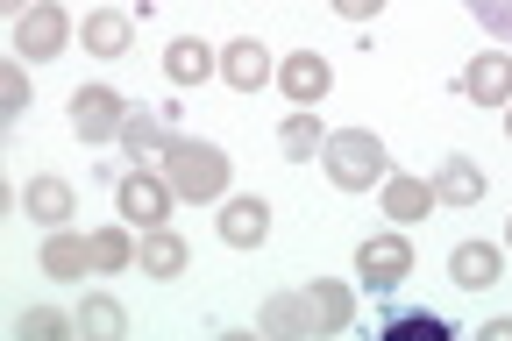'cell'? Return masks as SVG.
Wrapping results in <instances>:
<instances>
[{"instance_id": "1", "label": "cell", "mask_w": 512, "mask_h": 341, "mask_svg": "<svg viewBox=\"0 0 512 341\" xmlns=\"http://www.w3.org/2000/svg\"><path fill=\"white\" fill-rule=\"evenodd\" d=\"M228 150L221 143H178L164 150V178H171V192L178 199H192V207H214V199H228Z\"/></svg>"}, {"instance_id": "2", "label": "cell", "mask_w": 512, "mask_h": 341, "mask_svg": "<svg viewBox=\"0 0 512 341\" xmlns=\"http://www.w3.org/2000/svg\"><path fill=\"white\" fill-rule=\"evenodd\" d=\"M320 164H328V178L342 185V192H370V185H384V143L370 128H335L328 143H320Z\"/></svg>"}, {"instance_id": "3", "label": "cell", "mask_w": 512, "mask_h": 341, "mask_svg": "<svg viewBox=\"0 0 512 341\" xmlns=\"http://www.w3.org/2000/svg\"><path fill=\"white\" fill-rule=\"evenodd\" d=\"M171 178H164V164H136L121 185H114V207H121V221L128 228H164L171 221Z\"/></svg>"}, {"instance_id": "4", "label": "cell", "mask_w": 512, "mask_h": 341, "mask_svg": "<svg viewBox=\"0 0 512 341\" xmlns=\"http://www.w3.org/2000/svg\"><path fill=\"white\" fill-rule=\"evenodd\" d=\"M121 128H128V100L114 86H79L72 93V135L79 143H121Z\"/></svg>"}, {"instance_id": "5", "label": "cell", "mask_w": 512, "mask_h": 341, "mask_svg": "<svg viewBox=\"0 0 512 341\" xmlns=\"http://www.w3.org/2000/svg\"><path fill=\"white\" fill-rule=\"evenodd\" d=\"M356 278H363L370 292H399V285L413 278V242H406V235H370V242L356 249Z\"/></svg>"}, {"instance_id": "6", "label": "cell", "mask_w": 512, "mask_h": 341, "mask_svg": "<svg viewBox=\"0 0 512 341\" xmlns=\"http://www.w3.org/2000/svg\"><path fill=\"white\" fill-rule=\"evenodd\" d=\"M64 43H72V22H64L57 0H36L29 15H15V57H22V64H43V57H57Z\"/></svg>"}, {"instance_id": "7", "label": "cell", "mask_w": 512, "mask_h": 341, "mask_svg": "<svg viewBox=\"0 0 512 341\" xmlns=\"http://www.w3.org/2000/svg\"><path fill=\"white\" fill-rule=\"evenodd\" d=\"M221 79H228L235 93H264V86L278 79V64H271V50L256 43V36H235V43L221 50Z\"/></svg>"}, {"instance_id": "8", "label": "cell", "mask_w": 512, "mask_h": 341, "mask_svg": "<svg viewBox=\"0 0 512 341\" xmlns=\"http://www.w3.org/2000/svg\"><path fill=\"white\" fill-rule=\"evenodd\" d=\"M278 86H285V100L313 107V100H328V86H335V64L320 57V50H292V57L278 64Z\"/></svg>"}, {"instance_id": "9", "label": "cell", "mask_w": 512, "mask_h": 341, "mask_svg": "<svg viewBox=\"0 0 512 341\" xmlns=\"http://www.w3.org/2000/svg\"><path fill=\"white\" fill-rule=\"evenodd\" d=\"M377 199H384V221H392V228H413V221H427L434 207H441V199H434V185L427 178H384L377 185Z\"/></svg>"}, {"instance_id": "10", "label": "cell", "mask_w": 512, "mask_h": 341, "mask_svg": "<svg viewBox=\"0 0 512 341\" xmlns=\"http://www.w3.org/2000/svg\"><path fill=\"white\" fill-rule=\"evenodd\" d=\"M463 93H470L477 107H512V50H484V57H470Z\"/></svg>"}, {"instance_id": "11", "label": "cell", "mask_w": 512, "mask_h": 341, "mask_svg": "<svg viewBox=\"0 0 512 341\" xmlns=\"http://www.w3.org/2000/svg\"><path fill=\"white\" fill-rule=\"evenodd\" d=\"M498 270H505V249H498V242H456V256H448V285L491 292V285H498Z\"/></svg>"}, {"instance_id": "12", "label": "cell", "mask_w": 512, "mask_h": 341, "mask_svg": "<svg viewBox=\"0 0 512 341\" xmlns=\"http://www.w3.org/2000/svg\"><path fill=\"white\" fill-rule=\"evenodd\" d=\"M214 228H221V242H228V249H264V235H271V207L242 192V199H228V207H221V221H214Z\"/></svg>"}, {"instance_id": "13", "label": "cell", "mask_w": 512, "mask_h": 341, "mask_svg": "<svg viewBox=\"0 0 512 341\" xmlns=\"http://www.w3.org/2000/svg\"><path fill=\"white\" fill-rule=\"evenodd\" d=\"M178 143L171 135V121L164 114H143V107H128V128H121V150H128V164H164V150Z\"/></svg>"}, {"instance_id": "14", "label": "cell", "mask_w": 512, "mask_h": 341, "mask_svg": "<svg viewBox=\"0 0 512 341\" xmlns=\"http://www.w3.org/2000/svg\"><path fill=\"white\" fill-rule=\"evenodd\" d=\"M221 72V50H207L200 36H171V50H164V79L171 86H207Z\"/></svg>"}, {"instance_id": "15", "label": "cell", "mask_w": 512, "mask_h": 341, "mask_svg": "<svg viewBox=\"0 0 512 341\" xmlns=\"http://www.w3.org/2000/svg\"><path fill=\"white\" fill-rule=\"evenodd\" d=\"M22 207H29V221H36V228H64L79 199H72V185H64L57 171H43V178H29V185H22Z\"/></svg>"}, {"instance_id": "16", "label": "cell", "mask_w": 512, "mask_h": 341, "mask_svg": "<svg viewBox=\"0 0 512 341\" xmlns=\"http://www.w3.org/2000/svg\"><path fill=\"white\" fill-rule=\"evenodd\" d=\"M306 306H313V334H342L356 320V292L342 278H313L306 285Z\"/></svg>"}, {"instance_id": "17", "label": "cell", "mask_w": 512, "mask_h": 341, "mask_svg": "<svg viewBox=\"0 0 512 341\" xmlns=\"http://www.w3.org/2000/svg\"><path fill=\"white\" fill-rule=\"evenodd\" d=\"M43 270H50L57 285H79L86 270H93V242H79L72 228H50L43 235Z\"/></svg>"}, {"instance_id": "18", "label": "cell", "mask_w": 512, "mask_h": 341, "mask_svg": "<svg viewBox=\"0 0 512 341\" xmlns=\"http://www.w3.org/2000/svg\"><path fill=\"white\" fill-rule=\"evenodd\" d=\"M86 57H128V43H136V22H128L121 8H93L86 29H79Z\"/></svg>"}, {"instance_id": "19", "label": "cell", "mask_w": 512, "mask_h": 341, "mask_svg": "<svg viewBox=\"0 0 512 341\" xmlns=\"http://www.w3.org/2000/svg\"><path fill=\"white\" fill-rule=\"evenodd\" d=\"M150 278H178V270L192 263V249H185V235L164 221V228H143V256H136Z\"/></svg>"}, {"instance_id": "20", "label": "cell", "mask_w": 512, "mask_h": 341, "mask_svg": "<svg viewBox=\"0 0 512 341\" xmlns=\"http://www.w3.org/2000/svg\"><path fill=\"white\" fill-rule=\"evenodd\" d=\"M256 327L278 334V341L313 334V306H306V292H299V299H292V292H271V299H264V313H256Z\"/></svg>"}, {"instance_id": "21", "label": "cell", "mask_w": 512, "mask_h": 341, "mask_svg": "<svg viewBox=\"0 0 512 341\" xmlns=\"http://www.w3.org/2000/svg\"><path fill=\"white\" fill-rule=\"evenodd\" d=\"M79 334H86V341H121V334H128V313H121V299H107V292H86V299H79Z\"/></svg>"}, {"instance_id": "22", "label": "cell", "mask_w": 512, "mask_h": 341, "mask_svg": "<svg viewBox=\"0 0 512 341\" xmlns=\"http://www.w3.org/2000/svg\"><path fill=\"white\" fill-rule=\"evenodd\" d=\"M434 199H441V207H477V199H484V171H477L470 157L441 164V178H434Z\"/></svg>"}, {"instance_id": "23", "label": "cell", "mask_w": 512, "mask_h": 341, "mask_svg": "<svg viewBox=\"0 0 512 341\" xmlns=\"http://www.w3.org/2000/svg\"><path fill=\"white\" fill-rule=\"evenodd\" d=\"M136 256H143V242H128V228H100V235H93V270H100V278L128 270Z\"/></svg>"}, {"instance_id": "24", "label": "cell", "mask_w": 512, "mask_h": 341, "mask_svg": "<svg viewBox=\"0 0 512 341\" xmlns=\"http://www.w3.org/2000/svg\"><path fill=\"white\" fill-rule=\"evenodd\" d=\"M278 143H285V157H320V143H328V128H320V114H285Z\"/></svg>"}, {"instance_id": "25", "label": "cell", "mask_w": 512, "mask_h": 341, "mask_svg": "<svg viewBox=\"0 0 512 341\" xmlns=\"http://www.w3.org/2000/svg\"><path fill=\"white\" fill-rule=\"evenodd\" d=\"M384 334H392V341H406V334H434V341H456L441 313H384Z\"/></svg>"}, {"instance_id": "26", "label": "cell", "mask_w": 512, "mask_h": 341, "mask_svg": "<svg viewBox=\"0 0 512 341\" xmlns=\"http://www.w3.org/2000/svg\"><path fill=\"white\" fill-rule=\"evenodd\" d=\"M15 327H22V334H57V341H64V334H79V313H57V306H29V313H22Z\"/></svg>"}, {"instance_id": "27", "label": "cell", "mask_w": 512, "mask_h": 341, "mask_svg": "<svg viewBox=\"0 0 512 341\" xmlns=\"http://www.w3.org/2000/svg\"><path fill=\"white\" fill-rule=\"evenodd\" d=\"M463 8L477 15V29H491V36L512 50V0H463Z\"/></svg>"}, {"instance_id": "28", "label": "cell", "mask_w": 512, "mask_h": 341, "mask_svg": "<svg viewBox=\"0 0 512 341\" xmlns=\"http://www.w3.org/2000/svg\"><path fill=\"white\" fill-rule=\"evenodd\" d=\"M0 107H8V114H22V107H29V72H22V57L8 64V72H0Z\"/></svg>"}, {"instance_id": "29", "label": "cell", "mask_w": 512, "mask_h": 341, "mask_svg": "<svg viewBox=\"0 0 512 341\" xmlns=\"http://www.w3.org/2000/svg\"><path fill=\"white\" fill-rule=\"evenodd\" d=\"M328 8H335V15H349V22H370L384 0H328Z\"/></svg>"}, {"instance_id": "30", "label": "cell", "mask_w": 512, "mask_h": 341, "mask_svg": "<svg viewBox=\"0 0 512 341\" xmlns=\"http://www.w3.org/2000/svg\"><path fill=\"white\" fill-rule=\"evenodd\" d=\"M484 341H512V320L498 313V320H484Z\"/></svg>"}, {"instance_id": "31", "label": "cell", "mask_w": 512, "mask_h": 341, "mask_svg": "<svg viewBox=\"0 0 512 341\" xmlns=\"http://www.w3.org/2000/svg\"><path fill=\"white\" fill-rule=\"evenodd\" d=\"M0 8H8V15H29V8H36V0H0Z\"/></svg>"}, {"instance_id": "32", "label": "cell", "mask_w": 512, "mask_h": 341, "mask_svg": "<svg viewBox=\"0 0 512 341\" xmlns=\"http://www.w3.org/2000/svg\"><path fill=\"white\" fill-rule=\"evenodd\" d=\"M505 135H512V107H505Z\"/></svg>"}, {"instance_id": "33", "label": "cell", "mask_w": 512, "mask_h": 341, "mask_svg": "<svg viewBox=\"0 0 512 341\" xmlns=\"http://www.w3.org/2000/svg\"><path fill=\"white\" fill-rule=\"evenodd\" d=\"M505 249H512V228H505Z\"/></svg>"}]
</instances>
